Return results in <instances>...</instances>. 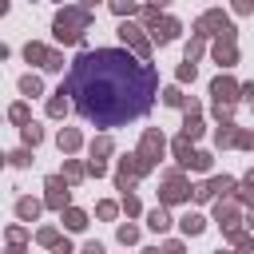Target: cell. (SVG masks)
<instances>
[{"label": "cell", "instance_id": "obj_1", "mask_svg": "<svg viewBox=\"0 0 254 254\" xmlns=\"http://www.w3.org/2000/svg\"><path fill=\"white\" fill-rule=\"evenodd\" d=\"M155 67L123 48H87L67 71V95L75 111L95 127H119L139 119L155 103Z\"/></svg>", "mask_w": 254, "mask_h": 254}, {"label": "cell", "instance_id": "obj_2", "mask_svg": "<svg viewBox=\"0 0 254 254\" xmlns=\"http://www.w3.org/2000/svg\"><path fill=\"white\" fill-rule=\"evenodd\" d=\"M87 24H91V12H87V8H64V12L56 16V40L79 44L83 32H87Z\"/></svg>", "mask_w": 254, "mask_h": 254}, {"label": "cell", "instance_id": "obj_3", "mask_svg": "<svg viewBox=\"0 0 254 254\" xmlns=\"http://www.w3.org/2000/svg\"><path fill=\"white\" fill-rule=\"evenodd\" d=\"M143 171H151V163H147L143 155H131V159H123V163H119V171H115V187H119V190H127V187H131V183H135Z\"/></svg>", "mask_w": 254, "mask_h": 254}, {"label": "cell", "instance_id": "obj_4", "mask_svg": "<svg viewBox=\"0 0 254 254\" xmlns=\"http://www.w3.org/2000/svg\"><path fill=\"white\" fill-rule=\"evenodd\" d=\"M210 95H214V107H230V103L242 95V87H238L230 75H218V79L210 83Z\"/></svg>", "mask_w": 254, "mask_h": 254}, {"label": "cell", "instance_id": "obj_5", "mask_svg": "<svg viewBox=\"0 0 254 254\" xmlns=\"http://www.w3.org/2000/svg\"><path fill=\"white\" fill-rule=\"evenodd\" d=\"M24 56H28V64H40V67H48V71L64 67V60H60L52 48H44V44H28V48H24Z\"/></svg>", "mask_w": 254, "mask_h": 254}, {"label": "cell", "instance_id": "obj_6", "mask_svg": "<svg viewBox=\"0 0 254 254\" xmlns=\"http://www.w3.org/2000/svg\"><path fill=\"white\" fill-rule=\"evenodd\" d=\"M119 36H123V44H131V48H135V56L147 64V56H151V44L143 40V32H139L135 24H123V28H119Z\"/></svg>", "mask_w": 254, "mask_h": 254}, {"label": "cell", "instance_id": "obj_7", "mask_svg": "<svg viewBox=\"0 0 254 254\" xmlns=\"http://www.w3.org/2000/svg\"><path fill=\"white\" fill-rule=\"evenodd\" d=\"M187 194H190V187H187V179H183V175H171V179L163 183V190H159V198H163V202H183Z\"/></svg>", "mask_w": 254, "mask_h": 254}, {"label": "cell", "instance_id": "obj_8", "mask_svg": "<svg viewBox=\"0 0 254 254\" xmlns=\"http://www.w3.org/2000/svg\"><path fill=\"white\" fill-rule=\"evenodd\" d=\"M48 206H52V210H64V206H67V183H64L60 175L48 179Z\"/></svg>", "mask_w": 254, "mask_h": 254}, {"label": "cell", "instance_id": "obj_9", "mask_svg": "<svg viewBox=\"0 0 254 254\" xmlns=\"http://www.w3.org/2000/svg\"><path fill=\"white\" fill-rule=\"evenodd\" d=\"M139 155H143L147 163H155V159L163 155V135H159V131H147V135H143V147H139Z\"/></svg>", "mask_w": 254, "mask_h": 254}, {"label": "cell", "instance_id": "obj_10", "mask_svg": "<svg viewBox=\"0 0 254 254\" xmlns=\"http://www.w3.org/2000/svg\"><path fill=\"white\" fill-rule=\"evenodd\" d=\"M214 60H218L222 67H230V64L238 60V52H234V40H218V44H214Z\"/></svg>", "mask_w": 254, "mask_h": 254}, {"label": "cell", "instance_id": "obj_11", "mask_svg": "<svg viewBox=\"0 0 254 254\" xmlns=\"http://www.w3.org/2000/svg\"><path fill=\"white\" fill-rule=\"evenodd\" d=\"M175 36H179V24H175V20H171V16H167V20H159V24H155V40H159V44H171V40H175Z\"/></svg>", "mask_w": 254, "mask_h": 254}, {"label": "cell", "instance_id": "obj_12", "mask_svg": "<svg viewBox=\"0 0 254 254\" xmlns=\"http://www.w3.org/2000/svg\"><path fill=\"white\" fill-rule=\"evenodd\" d=\"M175 155L183 167H194L198 163V151H190V139H175Z\"/></svg>", "mask_w": 254, "mask_h": 254}, {"label": "cell", "instance_id": "obj_13", "mask_svg": "<svg viewBox=\"0 0 254 254\" xmlns=\"http://www.w3.org/2000/svg\"><path fill=\"white\" fill-rule=\"evenodd\" d=\"M147 226H151V230H159V234H163V230H167V226H171V214H167V210H163V206H155V210H151V214H147Z\"/></svg>", "mask_w": 254, "mask_h": 254}, {"label": "cell", "instance_id": "obj_14", "mask_svg": "<svg viewBox=\"0 0 254 254\" xmlns=\"http://www.w3.org/2000/svg\"><path fill=\"white\" fill-rule=\"evenodd\" d=\"M103 155H111V139H107V135L91 143V163H103Z\"/></svg>", "mask_w": 254, "mask_h": 254}, {"label": "cell", "instance_id": "obj_15", "mask_svg": "<svg viewBox=\"0 0 254 254\" xmlns=\"http://www.w3.org/2000/svg\"><path fill=\"white\" fill-rule=\"evenodd\" d=\"M16 214H20V218H36V214H40V202H36V198H20V202H16Z\"/></svg>", "mask_w": 254, "mask_h": 254}, {"label": "cell", "instance_id": "obj_16", "mask_svg": "<svg viewBox=\"0 0 254 254\" xmlns=\"http://www.w3.org/2000/svg\"><path fill=\"white\" fill-rule=\"evenodd\" d=\"M64 222H67V230H83V226H87V214H83V210H71V206H67Z\"/></svg>", "mask_w": 254, "mask_h": 254}, {"label": "cell", "instance_id": "obj_17", "mask_svg": "<svg viewBox=\"0 0 254 254\" xmlns=\"http://www.w3.org/2000/svg\"><path fill=\"white\" fill-rule=\"evenodd\" d=\"M202 226H206L202 214H187V218H183V230H187V234H202Z\"/></svg>", "mask_w": 254, "mask_h": 254}, {"label": "cell", "instance_id": "obj_18", "mask_svg": "<svg viewBox=\"0 0 254 254\" xmlns=\"http://www.w3.org/2000/svg\"><path fill=\"white\" fill-rule=\"evenodd\" d=\"M20 91H24V95H40V91H44V83H40L36 75H24V79H20Z\"/></svg>", "mask_w": 254, "mask_h": 254}, {"label": "cell", "instance_id": "obj_19", "mask_svg": "<svg viewBox=\"0 0 254 254\" xmlns=\"http://www.w3.org/2000/svg\"><path fill=\"white\" fill-rule=\"evenodd\" d=\"M60 147H64V151H75V147H79V131H71V127L60 131Z\"/></svg>", "mask_w": 254, "mask_h": 254}, {"label": "cell", "instance_id": "obj_20", "mask_svg": "<svg viewBox=\"0 0 254 254\" xmlns=\"http://www.w3.org/2000/svg\"><path fill=\"white\" fill-rule=\"evenodd\" d=\"M64 111H67V99H64V87H60V91H56V99L48 103V115H64Z\"/></svg>", "mask_w": 254, "mask_h": 254}, {"label": "cell", "instance_id": "obj_21", "mask_svg": "<svg viewBox=\"0 0 254 254\" xmlns=\"http://www.w3.org/2000/svg\"><path fill=\"white\" fill-rule=\"evenodd\" d=\"M163 99H167V103H171V107H183V103H187V99H183V91H179V87H167V91H163Z\"/></svg>", "mask_w": 254, "mask_h": 254}, {"label": "cell", "instance_id": "obj_22", "mask_svg": "<svg viewBox=\"0 0 254 254\" xmlns=\"http://www.w3.org/2000/svg\"><path fill=\"white\" fill-rule=\"evenodd\" d=\"M40 139H44V131H40L36 123H28V127H24V143H32V147H36Z\"/></svg>", "mask_w": 254, "mask_h": 254}, {"label": "cell", "instance_id": "obj_23", "mask_svg": "<svg viewBox=\"0 0 254 254\" xmlns=\"http://www.w3.org/2000/svg\"><path fill=\"white\" fill-rule=\"evenodd\" d=\"M64 175H67L71 183H79V179H83V167H79V163H64Z\"/></svg>", "mask_w": 254, "mask_h": 254}, {"label": "cell", "instance_id": "obj_24", "mask_svg": "<svg viewBox=\"0 0 254 254\" xmlns=\"http://www.w3.org/2000/svg\"><path fill=\"white\" fill-rule=\"evenodd\" d=\"M40 242H44V246H60V234H56L52 226H44V230H40Z\"/></svg>", "mask_w": 254, "mask_h": 254}, {"label": "cell", "instance_id": "obj_25", "mask_svg": "<svg viewBox=\"0 0 254 254\" xmlns=\"http://www.w3.org/2000/svg\"><path fill=\"white\" fill-rule=\"evenodd\" d=\"M8 115H12V119H16V123H24V127H28V107H24V103H16V107H12V111H8Z\"/></svg>", "mask_w": 254, "mask_h": 254}, {"label": "cell", "instance_id": "obj_26", "mask_svg": "<svg viewBox=\"0 0 254 254\" xmlns=\"http://www.w3.org/2000/svg\"><path fill=\"white\" fill-rule=\"evenodd\" d=\"M135 238H139V230H135V226H119V242H123V246H127V242H135Z\"/></svg>", "mask_w": 254, "mask_h": 254}, {"label": "cell", "instance_id": "obj_27", "mask_svg": "<svg viewBox=\"0 0 254 254\" xmlns=\"http://www.w3.org/2000/svg\"><path fill=\"white\" fill-rule=\"evenodd\" d=\"M95 214H99V218H115V202H99Z\"/></svg>", "mask_w": 254, "mask_h": 254}, {"label": "cell", "instance_id": "obj_28", "mask_svg": "<svg viewBox=\"0 0 254 254\" xmlns=\"http://www.w3.org/2000/svg\"><path fill=\"white\" fill-rule=\"evenodd\" d=\"M111 8H115V12H119V16H131V12H135V4H131V0H127V4H123V0H115V4H111Z\"/></svg>", "mask_w": 254, "mask_h": 254}, {"label": "cell", "instance_id": "obj_29", "mask_svg": "<svg viewBox=\"0 0 254 254\" xmlns=\"http://www.w3.org/2000/svg\"><path fill=\"white\" fill-rule=\"evenodd\" d=\"M8 159H12V163H16V167H28V163H32V159H28V151H12V155H8Z\"/></svg>", "mask_w": 254, "mask_h": 254}, {"label": "cell", "instance_id": "obj_30", "mask_svg": "<svg viewBox=\"0 0 254 254\" xmlns=\"http://www.w3.org/2000/svg\"><path fill=\"white\" fill-rule=\"evenodd\" d=\"M234 242H238V254H254V242H250V238H242V234H238Z\"/></svg>", "mask_w": 254, "mask_h": 254}, {"label": "cell", "instance_id": "obj_31", "mask_svg": "<svg viewBox=\"0 0 254 254\" xmlns=\"http://www.w3.org/2000/svg\"><path fill=\"white\" fill-rule=\"evenodd\" d=\"M179 79H183V83L194 79V64H183V67H179Z\"/></svg>", "mask_w": 254, "mask_h": 254}, {"label": "cell", "instance_id": "obj_32", "mask_svg": "<svg viewBox=\"0 0 254 254\" xmlns=\"http://www.w3.org/2000/svg\"><path fill=\"white\" fill-rule=\"evenodd\" d=\"M143 20L147 24H159V8H143Z\"/></svg>", "mask_w": 254, "mask_h": 254}, {"label": "cell", "instance_id": "obj_33", "mask_svg": "<svg viewBox=\"0 0 254 254\" xmlns=\"http://www.w3.org/2000/svg\"><path fill=\"white\" fill-rule=\"evenodd\" d=\"M123 206H127V214H139V198H131V194H127V198H123Z\"/></svg>", "mask_w": 254, "mask_h": 254}, {"label": "cell", "instance_id": "obj_34", "mask_svg": "<svg viewBox=\"0 0 254 254\" xmlns=\"http://www.w3.org/2000/svg\"><path fill=\"white\" fill-rule=\"evenodd\" d=\"M83 254H103V246H99V242H87V246H83Z\"/></svg>", "mask_w": 254, "mask_h": 254}, {"label": "cell", "instance_id": "obj_35", "mask_svg": "<svg viewBox=\"0 0 254 254\" xmlns=\"http://www.w3.org/2000/svg\"><path fill=\"white\" fill-rule=\"evenodd\" d=\"M56 254H71V242H67V238H64V242H60V246H56Z\"/></svg>", "mask_w": 254, "mask_h": 254}, {"label": "cell", "instance_id": "obj_36", "mask_svg": "<svg viewBox=\"0 0 254 254\" xmlns=\"http://www.w3.org/2000/svg\"><path fill=\"white\" fill-rule=\"evenodd\" d=\"M250 226H254V214H250Z\"/></svg>", "mask_w": 254, "mask_h": 254}, {"label": "cell", "instance_id": "obj_37", "mask_svg": "<svg viewBox=\"0 0 254 254\" xmlns=\"http://www.w3.org/2000/svg\"><path fill=\"white\" fill-rule=\"evenodd\" d=\"M147 254H159V250H147Z\"/></svg>", "mask_w": 254, "mask_h": 254}, {"label": "cell", "instance_id": "obj_38", "mask_svg": "<svg viewBox=\"0 0 254 254\" xmlns=\"http://www.w3.org/2000/svg\"><path fill=\"white\" fill-rule=\"evenodd\" d=\"M218 254H222V250H218Z\"/></svg>", "mask_w": 254, "mask_h": 254}]
</instances>
